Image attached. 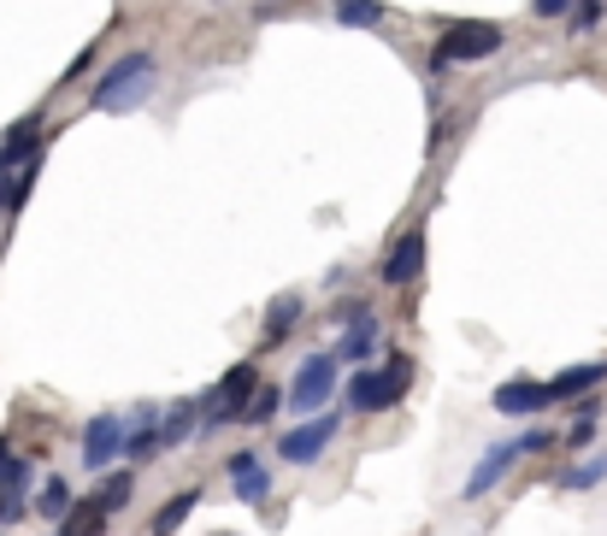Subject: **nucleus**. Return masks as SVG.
Returning <instances> with one entry per match:
<instances>
[{"mask_svg":"<svg viewBox=\"0 0 607 536\" xmlns=\"http://www.w3.org/2000/svg\"><path fill=\"white\" fill-rule=\"evenodd\" d=\"M548 448V430H531V437H519V454H543Z\"/></svg>","mask_w":607,"mask_h":536,"instance_id":"obj_27","label":"nucleus"},{"mask_svg":"<svg viewBox=\"0 0 607 536\" xmlns=\"http://www.w3.org/2000/svg\"><path fill=\"white\" fill-rule=\"evenodd\" d=\"M489 53H501V24H489V19H460L437 41V65H448V60L472 65V60H489Z\"/></svg>","mask_w":607,"mask_h":536,"instance_id":"obj_3","label":"nucleus"},{"mask_svg":"<svg viewBox=\"0 0 607 536\" xmlns=\"http://www.w3.org/2000/svg\"><path fill=\"white\" fill-rule=\"evenodd\" d=\"M489 407H496V413H508V418L548 413V389H543L537 378H513V383H501L496 395H489Z\"/></svg>","mask_w":607,"mask_h":536,"instance_id":"obj_7","label":"nucleus"},{"mask_svg":"<svg viewBox=\"0 0 607 536\" xmlns=\"http://www.w3.org/2000/svg\"><path fill=\"white\" fill-rule=\"evenodd\" d=\"M596 383H607V360H590V366H567L560 378H548L543 389H548V407H555V401H584Z\"/></svg>","mask_w":607,"mask_h":536,"instance_id":"obj_10","label":"nucleus"},{"mask_svg":"<svg viewBox=\"0 0 607 536\" xmlns=\"http://www.w3.org/2000/svg\"><path fill=\"white\" fill-rule=\"evenodd\" d=\"M337 413H319V418H307V425H295V430H283V442H278V454L289 460V466H313V460L325 454L330 442H337Z\"/></svg>","mask_w":607,"mask_h":536,"instance_id":"obj_4","label":"nucleus"},{"mask_svg":"<svg viewBox=\"0 0 607 536\" xmlns=\"http://www.w3.org/2000/svg\"><path fill=\"white\" fill-rule=\"evenodd\" d=\"M0 519H7V496H0Z\"/></svg>","mask_w":607,"mask_h":536,"instance_id":"obj_28","label":"nucleus"},{"mask_svg":"<svg viewBox=\"0 0 607 536\" xmlns=\"http://www.w3.org/2000/svg\"><path fill=\"white\" fill-rule=\"evenodd\" d=\"M230 489H236L248 507H259L271 496V472L259 466V454H230Z\"/></svg>","mask_w":607,"mask_h":536,"instance_id":"obj_12","label":"nucleus"},{"mask_svg":"<svg viewBox=\"0 0 607 536\" xmlns=\"http://www.w3.org/2000/svg\"><path fill=\"white\" fill-rule=\"evenodd\" d=\"M119 454H124V418H112V413L89 418V430H83V466L107 472Z\"/></svg>","mask_w":607,"mask_h":536,"instance_id":"obj_6","label":"nucleus"},{"mask_svg":"<svg viewBox=\"0 0 607 536\" xmlns=\"http://www.w3.org/2000/svg\"><path fill=\"white\" fill-rule=\"evenodd\" d=\"M567 7H572V0H531V12H537V19H560Z\"/></svg>","mask_w":607,"mask_h":536,"instance_id":"obj_26","label":"nucleus"},{"mask_svg":"<svg viewBox=\"0 0 607 536\" xmlns=\"http://www.w3.org/2000/svg\"><path fill=\"white\" fill-rule=\"evenodd\" d=\"M295 318H301V295H283V301H271V313L259 318V342H266V348L289 342V330H295Z\"/></svg>","mask_w":607,"mask_h":536,"instance_id":"obj_15","label":"nucleus"},{"mask_svg":"<svg viewBox=\"0 0 607 536\" xmlns=\"http://www.w3.org/2000/svg\"><path fill=\"white\" fill-rule=\"evenodd\" d=\"M148 83H154V53H124V60L95 83L89 100L100 112H124V107H136V100L148 95Z\"/></svg>","mask_w":607,"mask_h":536,"instance_id":"obj_2","label":"nucleus"},{"mask_svg":"<svg viewBox=\"0 0 607 536\" xmlns=\"http://www.w3.org/2000/svg\"><path fill=\"white\" fill-rule=\"evenodd\" d=\"M36 154H41V124L36 119H19L7 136H0V171H12L19 159H36Z\"/></svg>","mask_w":607,"mask_h":536,"instance_id":"obj_13","label":"nucleus"},{"mask_svg":"<svg viewBox=\"0 0 607 536\" xmlns=\"http://www.w3.org/2000/svg\"><path fill=\"white\" fill-rule=\"evenodd\" d=\"M195 401H178V407H171L166 418H160V448H178V442H190L195 437Z\"/></svg>","mask_w":607,"mask_h":536,"instance_id":"obj_17","label":"nucleus"},{"mask_svg":"<svg viewBox=\"0 0 607 536\" xmlns=\"http://www.w3.org/2000/svg\"><path fill=\"white\" fill-rule=\"evenodd\" d=\"M602 19V0H578V19H572V31H590V24Z\"/></svg>","mask_w":607,"mask_h":536,"instance_id":"obj_25","label":"nucleus"},{"mask_svg":"<svg viewBox=\"0 0 607 536\" xmlns=\"http://www.w3.org/2000/svg\"><path fill=\"white\" fill-rule=\"evenodd\" d=\"M278 389H254V395H248V407H242V418H248V425H266V418L271 413H278Z\"/></svg>","mask_w":607,"mask_h":536,"instance_id":"obj_21","label":"nucleus"},{"mask_svg":"<svg viewBox=\"0 0 607 536\" xmlns=\"http://www.w3.org/2000/svg\"><path fill=\"white\" fill-rule=\"evenodd\" d=\"M195 501H201L195 489H183V496H171V501L160 507V513H154V536H178V531H183V519L195 513Z\"/></svg>","mask_w":607,"mask_h":536,"instance_id":"obj_18","label":"nucleus"},{"mask_svg":"<svg viewBox=\"0 0 607 536\" xmlns=\"http://www.w3.org/2000/svg\"><path fill=\"white\" fill-rule=\"evenodd\" d=\"M372 348H378V325H372V313H360L349 325V337H342V360H354V366H366Z\"/></svg>","mask_w":607,"mask_h":536,"instance_id":"obj_16","label":"nucleus"},{"mask_svg":"<svg viewBox=\"0 0 607 536\" xmlns=\"http://www.w3.org/2000/svg\"><path fill=\"white\" fill-rule=\"evenodd\" d=\"M602 472H607V460H596V466H578V472H567L560 484L567 489H590V484H602Z\"/></svg>","mask_w":607,"mask_h":536,"instance_id":"obj_24","label":"nucleus"},{"mask_svg":"<svg viewBox=\"0 0 607 536\" xmlns=\"http://www.w3.org/2000/svg\"><path fill=\"white\" fill-rule=\"evenodd\" d=\"M130 496H136V477H130V472H112L107 477V484H100V507H107V513H119V507H130Z\"/></svg>","mask_w":607,"mask_h":536,"instance_id":"obj_20","label":"nucleus"},{"mask_svg":"<svg viewBox=\"0 0 607 536\" xmlns=\"http://www.w3.org/2000/svg\"><path fill=\"white\" fill-rule=\"evenodd\" d=\"M337 24H349V31H378L384 7L378 0H337Z\"/></svg>","mask_w":607,"mask_h":536,"instance_id":"obj_19","label":"nucleus"},{"mask_svg":"<svg viewBox=\"0 0 607 536\" xmlns=\"http://www.w3.org/2000/svg\"><path fill=\"white\" fill-rule=\"evenodd\" d=\"M513 460H519V442H496V448H489V454L478 460V466H472V477H466V501L489 496V489H496L501 477H508Z\"/></svg>","mask_w":607,"mask_h":536,"instance_id":"obj_11","label":"nucleus"},{"mask_svg":"<svg viewBox=\"0 0 607 536\" xmlns=\"http://www.w3.org/2000/svg\"><path fill=\"white\" fill-rule=\"evenodd\" d=\"M349 401H354V413H389L401 395H396V383H389L384 371L360 366L354 378H349Z\"/></svg>","mask_w":607,"mask_h":536,"instance_id":"obj_8","label":"nucleus"},{"mask_svg":"<svg viewBox=\"0 0 607 536\" xmlns=\"http://www.w3.org/2000/svg\"><path fill=\"white\" fill-rule=\"evenodd\" d=\"M418 266H425V236L408 230V236H396V248H389V259H384V283L389 289H408L418 278Z\"/></svg>","mask_w":607,"mask_h":536,"instance_id":"obj_9","label":"nucleus"},{"mask_svg":"<svg viewBox=\"0 0 607 536\" xmlns=\"http://www.w3.org/2000/svg\"><path fill=\"white\" fill-rule=\"evenodd\" d=\"M254 389H259L254 360H236V366H230L224 378L213 383V395L195 407V425H201V430H219V425H230V418H242V407H248Z\"/></svg>","mask_w":607,"mask_h":536,"instance_id":"obj_1","label":"nucleus"},{"mask_svg":"<svg viewBox=\"0 0 607 536\" xmlns=\"http://www.w3.org/2000/svg\"><path fill=\"white\" fill-rule=\"evenodd\" d=\"M384 378L396 383V395H408V389H413V360H408V354H396V360L384 366Z\"/></svg>","mask_w":607,"mask_h":536,"instance_id":"obj_23","label":"nucleus"},{"mask_svg":"<svg viewBox=\"0 0 607 536\" xmlns=\"http://www.w3.org/2000/svg\"><path fill=\"white\" fill-rule=\"evenodd\" d=\"M60 519H65V525H60V536H107V519H112V513H107V507H100V501L89 496V501L65 507Z\"/></svg>","mask_w":607,"mask_h":536,"instance_id":"obj_14","label":"nucleus"},{"mask_svg":"<svg viewBox=\"0 0 607 536\" xmlns=\"http://www.w3.org/2000/svg\"><path fill=\"white\" fill-rule=\"evenodd\" d=\"M330 389H337V360H330V354H313L307 366L295 371V383H289L283 401L295 413H313V407H325V401H330Z\"/></svg>","mask_w":607,"mask_h":536,"instance_id":"obj_5","label":"nucleus"},{"mask_svg":"<svg viewBox=\"0 0 607 536\" xmlns=\"http://www.w3.org/2000/svg\"><path fill=\"white\" fill-rule=\"evenodd\" d=\"M65 507H71V484H65V477H48V489H41V513L60 519Z\"/></svg>","mask_w":607,"mask_h":536,"instance_id":"obj_22","label":"nucleus"}]
</instances>
